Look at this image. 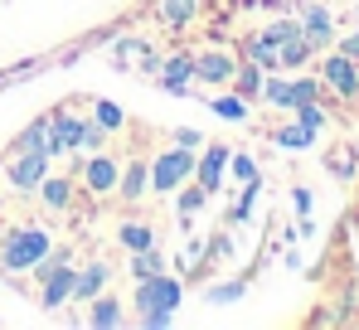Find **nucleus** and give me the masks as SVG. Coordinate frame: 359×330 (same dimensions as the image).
I'll list each match as a JSON object with an SVG mask.
<instances>
[{
    "label": "nucleus",
    "mask_w": 359,
    "mask_h": 330,
    "mask_svg": "<svg viewBox=\"0 0 359 330\" xmlns=\"http://www.w3.org/2000/svg\"><path fill=\"white\" fill-rule=\"evenodd\" d=\"M49 248H54L49 228L20 223V228H10L5 243H0V272H29V268H39V263L49 258Z\"/></svg>",
    "instance_id": "nucleus-1"
},
{
    "label": "nucleus",
    "mask_w": 359,
    "mask_h": 330,
    "mask_svg": "<svg viewBox=\"0 0 359 330\" xmlns=\"http://www.w3.org/2000/svg\"><path fill=\"white\" fill-rule=\"evenodd\" d=\"M39 277H44L39 301H44V311H54V306H63V301L73 296V277H78V268H68V253H59V258L39 263Z\"/></svg>",
    "instance_id": "nucleus-2"
},
{
    "label": "nucleus",
    "mask_w": 359,
    "mask_h": 330,
    "mask_svg": "<svg viewBox=\"0 0 359 330\" xmlns=\"http://www.w3.org/2000/svg\"><path fill=\"white\" fill-rule=\"evenodd\" d=\"M136 306H141V311H175L180 306V282L165 277V272L141 277V282H136Z\"/></svg>",
    "instance_id": "nucleus-3"
},
{
    "label": "nucleus",
    "mask_w": 359,
    "mask_h": 330,
    "mask_svg": "<svg viewBox=\"0 0 359 330\" xmlns=\"http://www.w3.org/2000/svg\"><path fill=\"white\" fill-rule=\"evenodd\" d=\"M49 175V151H15V161L5 170V180L15 185V190H39V180Z\"/></svg>",
    "instance_id": "nucleus-4"
},
{
    "label": "nucleus",
    "mask_w": 359,
    "mask_h": 330,
    "mask_svg": "<svg viewBox=\"0 0 359 330\" xmlns=\"http://www.w3.org/2000/svg\"><path fill=\"white\" fill-rule=\"evenodd\" d=\"M189 170H194V151H189V146H180V151H161V161L151 165V185L165 194V190H175Z\"/></svg>",
    "instance_id": "nucleus-5"
},
{
    "label": "nucleus",
    "mask_w": 359,
    "mask_h": 330,
    "mask_svg": "<svg viewBox=\"0 0 359 330\" xmlns=\"http://www.w3.org/2000/svg\"><path fill=\"white\" fill-rule=\"evenodd\" d=\"M320 78H325V88H335L340 98H355L359 93V63L345 54H330L320 63Z\"/></svg>",
    "instance_id": "nucleus-6"
},
{
    "label": "nucleus",
    "mask_w": 359,
    "mask_h": 330,
    "mask_svg": "<svg viewBox=\"0 0 359 330\" xmlns=\"http://www.w3.org/2000/svg\"><path fill=\"white\" fill-rule=\"evenodd\" d=\"M78 141H83V117H73V112H54V117H49V156H68V151H78Z\"/></svg>",
    "instance_id": "nucleus-7"
},
{
    "label": "nucleus",
    "mask_w": 359,
    "mask_h": 330,
    "mask_svg": "<svg viewBox=\"0 0 359 330\" xmlns=\"http://www.w3.org/2000/svg\"><path fill=\"white\" fill-rule=\"evenodd\" d=\"M301 34H306V44H311V49L330 44V39H335L330 10H325V5H306V10H301Z\"/></svg>",
    "instance_id": "nucleus-8"
},
{
    "label": "nucleus",
    "mask_w": 359,
    "mask_h": 330,
    "mask_svg": "<svg viewBox=\"0 0 359 330\" xmlns=\"http://www.w3.org/2000/svg\"><path fill=\"white\" fill-rule=\"evenodd\" d=\"M233 73H238V63H233L229 54H199L194 58V78H199V83L224 88V83H233Z\"/></svg>",
    "instance_id": "nucleus-9"
},
{
    "label": "nucleus",
    "mask_w": 359,
    "mask_h": 330,
    "mask_svg": "<svg viewBox=\"0 0 359 330\" xmlns=\"http://www.w3.org/2000/svg\"><path fill=\"white\" fill-rule=\"evenodd\" d=\"M117 161H112V156H93V161L83 165V185H88V190H93V194H112V190H117Z\"/></svg>",
    "instance_id": "nucleus-10"
},
{
    "label": "nucleus",
    "mask_w": 359,
    "mask_h": 330,
    "mask_svg": "<svg viewBox=\"0 0 359 330\" xmlns=\"http://www.w3.org/2000/svg\"><path fill=\"white\" fill-rule=\"evenodd\" d=\"M229 156H233L229 146H209V151H204V161H194V170H199V185H204L209 194H214V190L224 185V170H229Z\"/></svg>",
    "instance_id": "nucleus-11"
},
{
    "label": "nucleus",
    "mask_w": 359,
    "mask_h": 330,
    "mask_svg": "<svg viewBox=\"0 0 359 330\" xmlns=\"http://www.w3.org/2000/svg\"><path fill=\"white\" fill-rule=\"evenodd\" d=\"M189 83H194V54H175L161 68V88L165 93H189Z\"/></svg>",
    "instance_id": "nucleus-12"
},
{
    "label": "nucleus",
    "mask_w": 359,
    "mask_h": 330,
    "mask_svg": "<svg viewBox=\"0 0 359 330\" xmlns=\"http://www.w3.org/2000/svg\"><path fill=\"white\" fill-rule=\"evenodd\" d=\"M107 277H112L107 263H88V268H78V277H73V296H78V301H93V296L107 286Z\"/></svg>",
    "instance_id": "nucleus-13"
},
{
    "label": "nucleus",
    "mask_w": 359,
    "mask_h": 330,
    "mask_svg": "<svg viewBox=\"0 0 359 330\" xmlns=\"http://www.w3.org/2000/svg\"><path fill=\"white\" fill-rule=\"evenodd\" d=\"M146 185H151V165H126V170H121L117 175V190H121V199H141V194H146Z\"/></svg>",
    "instance_id": "nucleus-14"
},
{
    "label": "nucleus",
    "mask_w": 359,
    "mask_h": 330,
    "mask_svg": "<svg viewBox=\"0 0 359 330\" xmlns=\"http://www.w3.org/2000/svg\"><path fill=\"white\" fill-rule=\"evenodd\" d=\"M194 10H199V0H161V5H156V20L170 25V29H180V25L194 20Z\"/></svg>",
    "instance_id": "nucleus-15"
},
{
    "label": "nucleus",
    "mask_w": 359,
    "mask_h": 330,
    "mask_svg": "<svg viewBox=\"0 0 359 330\" xmlns=\"http://www.w3.org/2000/svg\"><path fill=\"white\" fill-rule=\"evenodd\" d=\"M306 58H311V44H306L301 29H297V34H287V39L277 44V63H282V68H301Z\"/></svg>",
    "instance_id": "nucleus-16"
},
{
    "label": "nucleus",
    "mask_w": 359,
    "mask_h": 330,
    "mask_svg": "<svg viewBox=\"0 0 359 330\" xmlns=\"http://www.w3.org/2000/svg\"><path fill=\"white\" fill-rule=\"evenodd\" d=\"M97 330H112V326H121V301H112V296H93V316H88Z\"/></svg>",
    "instance_id": "nucleus-17"
},
{
    "label": "nucleus",
    "mask_w": 359,
    "mask_h": 330,
    "mask_svg": "<svg viewBox=\"0 0 359 330\" xmlns=\"http://www.w3.org/2000/svg\"><path fill=\"white\" fill-rule=\"evenodd\" d=\"M121 248L126 253H141V248H156V233H151V223H121L117 228Z\"/></svg>",
    "instance_id": "nucleus-18"
},
{
    "label": "nucleus",
    "mask_w": 359,
    "mask_h": 330,
    "mask_svg": "<svg viewBox=\"0 0 359 330\" xmlns=\"http://www.w3.org/2000/svg\"><path fill=\"white\" fill-rule=\"evenodd\" d=\"M262 98L272 103V107H297V88L287 83V78H262Z\"/></svg>",
    "instance_id": "nucleus-19"
},
{
    "label": "nucleus",
    "mask_w": 359,
    "mask_h": 330,
    "mask_svg": "<svg viewBox=\"0 0 359 330\" xmlns=\"http://www.w3.org/2000/svg\"><path fill=\"white\" fill-rule=\"evenodd\" d=\"M248 54H252V63L262 68V73H277L282 63H277V44L267 39V34H257V39H248Z\"/></svg>",
    "instance_id": "nucleus-20"
},
{
    "label": "nucleus",
    "mask_w": 359,
    "mask_h": 330,
    "mask_svg": "<svg viewBox=\"0 0 359 330\" xmlns=\"http://www.w3.org/2000/svg\"><path fill=\"white\" fill-rule=\"evenodd\" d=\"M15 151H49V121H44V117H39V121H29V126L20 131Z\"/></svg>",
    "instance_id": "nucleus-21"
},
{
    "label": "nucleus",
    "mask_w": 359,
    "mask_h": 330,
    "mask_svg": "<svg viewBox=\"0 0 359 330\" xmlns=\"http://www.w3.org/2000/svg\"><path fill=\"white\" fill-rule=\"evenodd\" d=\"M311 141H316V131H306L301 121H292V126H277V146H282V151H306Z\"/></svg>",
    "instance_id": "nucleus-22"
},
{
    "label": "nucleus",
    "mask_w": 359,
    "mask_h": 330,
    "mask_svg": "<svg viewBox=\"0 0 359 330\" xmlns=\"http://www.w3.org/2000/svg\"><path fill=\"white\" fill-rule=\"evenodd\" d=\"M39 194H44V204H49V209H68L73 185H68V180H49V175H44V180H39Z\"/></svg>",
    "instance_id": "nucleus-23"
},
{
    "label": "nucleus",
    "mask_w": 359,
    "mask_h": 330,
    "mask_svg": "<svg viewBox=\"0 0 359 330\" xmlns=\"http://www.w3.org/2000/svg\"><path fill=\"white\" fill-rule=\"evenodd\" d=\"M161 268H165V258H161L156 248H141V253H131V277H136V282H141V277H156Z\"/></svg>",
    "instance_id": "nucleus-24"
},
{
    "label": "nucleus",
    "mask_w": 359,
    "mask_h": 330,
    "mask_svg": "<svg viewBox=\"0 0 359 330\" xmlns=\"http://www.w3.org/2000/svg\"><path fill=\"white\" fill-rule=\"evenodd\" d=\"M233 83H238V98H252V93H262V68L257 63H248L233 73Z\"/></svg>",
    "instance_id": "nucleus-25"
},
{
    "label": "nucleus",
    "mask_w": 359,
    "mask_h": 330,
    "mask_svg": "<svg viewBox=\"0 0 359 330\" xmlns=\"http://www.w3.org/2000/svg\"><path fill=\"white\" fill-rule=\"evenodd\" d=\"M297 112V121L306 126V131H320L325 126V112H320V103H301V107H292Z\"/></svg>",
    "instance_id": "nucleus-26"
},
{
    "label": "nucleus",
    "mask_w": 359,
    "mask_h": 330,
    "mask_svg": "<svg viewBox=\"0 0 359 330\" xmlns=\"http://www.w3.org/2000/svg\"><path fill=\"white\" fill-rule=\"evenodd\" d=\"M229 175H233V180H243V185H248V180H257L252 156H238V151H233V156H229Z\"/></svg>",
    "instance_id": "nucleus-27"
},
{
    "label": "nucleus",
    "mask_w": 359,
    "mask_h": 330,
    "mask_svg": "<svg viewBox=\"0 0 359 330\" xmlns=\"http://www.w3.org/2000/svg\"><path fill=\"white\" fill-rule=\"evenodd\" d=\"M214 112H219L224 121H243V117H248V103H243V98H219Z\"/></svg>",
    "instance_id": "nucleus-28"
},
{
    "label": "nucleus",
    "mask_w": 359,
    "mask_h": 330,
    "mask_svg": "<svg viewBox=\"0 0 359 330\" xmlns=\"http://www.w3.org/2000/svg\"><path fill=\"white\" fill-rule=\"evenodd\" d=\"M204 199H209L204 185H199V190H184V194H180V219H189L194 209H204Z\"/></svg>",
    "instance_id": "nucleus-29"
},
{
    "label": "nucleus",
    "mask_w": 359,
    "mask_h": 330,
    "mask_svg": "<svg viewBox=\"0 0 359 330\" xmlns=\"http://www.w3.org/2000/svg\"><path fill=\"white\" fill-rule=\"evenodd\" d=\"M93 112H97V117H93L97 126H107V131H112V126H121V107H117V103H107V98H102Z\"/></svg>",
    "instance_id": "nucleus-30"
},
{
    "label": "nucleus",
    "mask_w": 359,
    "mask_h": 330,
    "mask_svg": "<svg viewBox=\"0 0 359 330\" xmlns=\"http://www.w3.org/2000/svg\"><path fill=\"white\" fill-rule=\"evenodd\" d=\"M102 136H107V126L83 121V141H78V151H83V146H88V151H102Z\"/></svg>",
    "instance_id": "nucleus-31"
},
{
    "label": "nucleus",
    "mask_w": 359,
    "mask_h": 330,
    "mask_svg": "<svg viewBox=\"0 0 359 330\" xmlns=\"http://www.w3.org/2000/svg\"><path fill=\"white\" fill-rule=\"evenodd\" d=\"M243 296V282H224V286H214V291H209V301H214V306H229V301H238Z\"/></svg>",
    "instance_id": "nucleus-32"
},
{
    "label": "nucleus",
    "mask_w": 359,
    "mask_h": 330,
    "mask_svg": "<svg viewBox=\"0 0 359 330\" xmlns=\"http://www.w3.org/2000/svg\"><path fill=\"white\" fill-rule=\"evenodd\" d=\"M301 25L297 20H277V25H267V29H262V34H267V39H272V44H282V39H287V34H297Z\"/></svg>",
    "instance_id": "nucleus-33"
},
{
    "label": "nucleus",
    "mask_w": 359,
    "mask_h": 330,
    "mask_svg": "<svg viewBox=\"0 0 359 330\" xmlns=\"http://www.w3.org/2000/svg\"><path fill=\"white\" fill-rule=\"evenodd\" d=\"M252 204H257V180H248V190H243V199H238V209H233V214L248 219V214H252Z\"/></svg>",
    "instance_id": "nucleus-34"
},
{
    "label": "nucleus",
    "mask_w": 359,
    "mask_h": 330,
    "mask_svg": "<svg viewBox=\"0 0 359 330\" xmlns=\"http://www.w3.org/2000/svg\"><path fill=\"white\" fill-rule=\"evenodd\" d=\"M170 316H175V311H141V326H146V330H165V326H170Z\"/></svg>",
    "instance_id": "nucleus-35"
},
{
    "label": "nucleus",
    "mask_w": 359,
    "mask_h": 330,
    "mask_svg": "<svg viewBox=\"0 0 359 330\" xmlns=\"http://www.w3.org/2000/svg\"><path fill=\"white\" fill-rule=\"evenodd\" d=\"M292 88H297V107H301V103H316V93H320V88H316V78H297Z\"/></svg>",
    "instance_id": "nucleus-36"
},
{
    "label": "nucleus",
    "mask_w": 359,
    "mask_h": 330,
    "mask_svg": "<svg viewBox=\"0 0 359 330\" xmlns=\"http://www.w3.org/2000/svg\"><path fill=\"white\" fill-rule=\"evenodd\" d=\"M175 146H199V131H189V126H180V131H175Z\"/></svg>",
    "instance_id": "nucleus-37"
},
{
    "label": "nucleus",
    "mask_w": 359,
    "mask_h": 330,
    "mask_svg": "<svg viewBox=\"0 0 359 330\" xmlns=\"http://www.w3.org/2000/svg\"><path fill=\"white\" fill-rule=\"evenodd\" d=\"M292 204H297L301 214H311V190H292Z\"/></svg>",
    "instance_id": "nucleus-38"
},
{
    "label": "nucleus",
    "mask_w": 359,
    "mask_h": 330,
    "mask_svg": "<svg viewBox=\"0 0 359 330\" xmlns=\"http://www.w3.org/2000/svg\"><path fill=\"white\" fill-rule=\"evenodd\" d=\"M340 54H345V58H355V63H359V34H350V39L340 44Z\"/></svg>",
    "instance_id": "nucleus-39"
}]
</instances>
